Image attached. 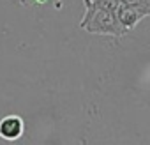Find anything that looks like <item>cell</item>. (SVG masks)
Segmentation results:
<instances>
[{
	"label": "cell",
	"mask_w": 150,
	"mask_h": 145,
	"mask_svg": "<svg viewBox=\"0 0 150 145\" xmlns=\"http://www.w3.org/2000/svg\"><path fill=\"white\" fill-rule=\"evenodd\" d=\"M25 131V122L20 115H6L0 120V136L7 141L20 140Z\"/></svg>",
	"instance_id": "obj_2"
},
{
	"label": "cell",
	"mask_w": 150,
	"mask_h": 145,
	"mask_svg": "<svg viewBox=\"0 0 150 145\" xmlns=\"http://www.w3.org/2000/svg\"><path fill=\"white\" fill-rule=\"evenodd\" d=\"M32 2H35V6H42V4L48 2V0H32Z\"/></svg>",
	"instance_id": "obj_6"
},
{
	"label": "cell",
	"mask_w": 150,
	"mask_h": 145,
	"mask_svg": "<svg viewBox=\"0 0 150 145\" xmlns=\"http://www.w3.org/2000/svg\"><path fill=\"white\" fill-rule=\"evenodd\" d=\"M20 2H21V4H23V6H25V4H27V2H30V0H20Z\"/></svg>",
	"instance_id": "obj_7"
},
{
	"label": "cell",
	"mask_w": 150,
	"mask_h": 145,
	"mask_svg": "<svg viewBox=\"0 0 150 145\" xmlns=\"http://www.w3.org/2000/svg\"><path fill=\"white\" fill-rule=\"evenodd\" d=\"M117 18H118V21H120L127 30H132V28H134V27L145 18V16H143L138 9L122 4V6L118 7V11H117Z\"/></svg>",
	"instance_id": "obj_3"
},
{
	"label": "cell",
	"mask_w": 150,
	"mask_h": 145,
	"mask_svg": "<svg viewBox=\"0 0 150 145\" xmlns=\"http://www.w3.org/2000/svg\"><path fill=\"white\" fill-rule=\"evenodd\" d=\"M125 6H131L134 9H138L145 18L150 16V0H122Z\"/></svg>",
	"instance_id": "obj_4"
},
{
	"label": "cell",
	"mask_w": 150,
	"mask_h": 145,
	"mask_svg": "<svg viewBox=\"0 0 150 145\" xmlns=\"http://www.w3.org/2000/svg\"><path fill=\"white\" fill-rule=\"evenodd\" d=\"M94 4H97V6H101V7H104V9H108V11H111L115 16H117V11H118V7L124 4L122 0H92Z\"/></svg>",
	"instance_id": "obj_5"
},
{
	"label": "cell",
	"mask_w": 150,
	"mask_h": 145,
	"mask_svg": "<svg viewBox=\"0 0 150 145\" xmlns=\"http://www.w3.org/2000/svg\"><path fill=\"white\" fill-rule=\"evenodd\" d=\"M83 6H85V14L80 23L81 30L88 34H101L111 37H122L129 32L111 11L94 4L92 0H83Z\"/></svg>",
	"instance_id": "obj_1"
}]
</instances>
